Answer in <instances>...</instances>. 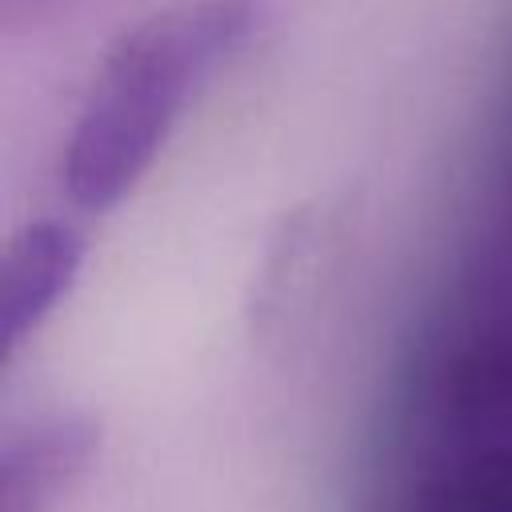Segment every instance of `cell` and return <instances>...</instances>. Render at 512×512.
<instances>
[{
  "label": "cell",
  "mask_w": 512,
  "mask_h": 512,
  "mask_svg": "<svg viewBox=\"0 0 512 512\" xmlns=\"http://www.w3.org/2000/svg\"><path fill=\"white\" fill-rule=\"evenodd\" d=\"M256 8L260 0H180L108 44L60 156L72 208L108 212L140 184L200 80L252 32Z\"/></svg>",
  "instance_id": "6da1fadb"
},
{
  "label": "cell",
  "mask_w": 512,
  "mask_h": 512,
  "mask_svg": "<svg viewBox=\"0 0 512 512\" xmlns=\"http://www.w3.org/2000/svg\"><path fill=\"white\" fill-rule=\"evenodd\" d=\"M84 232L60 216H36L20 224L0 260V336L16 348L80 276Z\"/></svg>",
  "instance_id": "7a4b0ae2"
},
{
  "label": "cell",
  "mask_w": 512,
  "mask_h": 512,
  "mask_svg": "<svg viewBox=\"0 0 512 512\" xmlns=\"http://www.w3.org/2000/svg\"><path fill=\"white\" fill-rule=\"evenodd\" d=\"M92 452V424L80 416H40L4 448V512H40L44 500Z\"/></svg>",
  "instance_id": "3957f363"
},
{
  "label": "cell",
  "mask_w": 512,
  "mask_h": 512,
  "mask_svg": "<svg viewBox=\"0 0 512 512\" xmlns=\"http://www.w3.org/2000/svg\"><path fill=\"white\" fill-rule=\"evenodd\" d=\"M508 228H512V192H508ZM508 248H512V240H508Z\"/></svg>",
  "instance_id": "277c9868"
}]
</instances>
